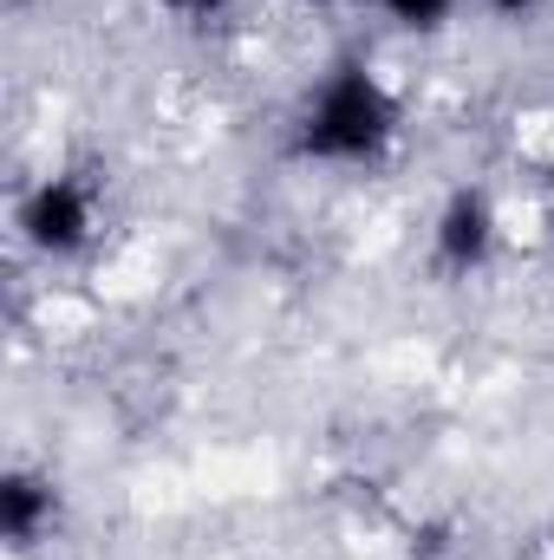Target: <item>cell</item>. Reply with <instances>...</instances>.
Here are the masks:
<instances>
[{"label":"cell","mask_w":554,"mask_h":560,"mask_svg":"<svg viewBox=\"0 0 554 560\" xmlns=\"http://www.w3.org/2000/svg\"><path fill=\"white\" fill-rule=\"evenodd\" d=\"M13 229L39 261H79L99 242V183L85 170L39 176L13 209Z\"/></svg>","instance_id":"2"},{"label":"cell","mask_w":554,"mask_h":560,"mask_svg":"<svg viewBox=\"0 0 554 560\" xmlns=\"http://www.w3.org/2000/svg\"><path fill=\"white\" fill-rule=\"evenodd\" d=\"M379 13H385L399 33H443V26L463 13V0H379Z\"/></svg>","instance_id":"5"},{"label":"cell","mask_w":554,"mask_h":560,"mask_svg":"<svg viewBox=\"0 0 554 560\" xmlns=\"http://www.w3.org/2000/svg\"><path fill=\"white\" fill-rule=\"evenodd\" d=\"M483 7H489L496 20H535V13H542L549 0H483Z\"/></svg>","instance_id":"7"},{"label":"cell","mask_w":554,"mask_h":560,"mask_svg":"<svg viewBox=\"0 0 554 560\" xmlns=\"http://www.w3.org/2000/svg\"><path fill=\"white\" fill-rule=\"evenodd\" d=\"M7 7H33V0H7Z\"/></svg>","instance_id":"10"},{"label":"cell","mask_w":554,"mask_h":560,"mask_svg":"<svg viewBox=\"0 0 554 560\" xmlns=\"http://www.w3.org/2000/svg\"><path fill=\"white\" fill-rule=\"evenodd\" d=\"M496 242H503V215H496V196L476 189V183L450 189L443 209L430 215V261L457 280L483 275L496 261Z\"/></svg>","instance_id":"3"},{"label":"cell","mask_w":554,"mask_h":560,"mask_svg":"<svg viewBox=\"0 0 554 560\" xmlns=\"http://www.w3.org/2000/svg\"><path fill=\"white\" fill-rule=\"evenodd\" d=\"M53 528H59V482H53L46 469L13 463V469L0 476V541H7L13 555H33Z\"/></svg>","instance_id":"4"},{"label":"cell","mask_w":554,"mask_h":560,"mask_svg":"<svg viewBox=\"0 0 554 560\" xmlns=\"http://www.w3.org/2000/svg\"><path fill=\"white\" fill-rule=\"evenodd\" d=\"M399 143V98L366 59H339L313 79L293 118V156L320 170H379Z\"/></svg>","instance_id":"1"},{"label":"cell","mask_w":554,"mask_h":560,"mask_svg":"<svg viewBox=\"0 0 554 560\" xmlns=\"http://www.w3.org/2000/svg\"><path fill=\"white\" fill-rule=\"evenodd\" d=\"M170 20H183V26H209V20H222L235 0H157Z\"/></svg>","instance_id":"6"},{"label":"cell","mask_w":554,"mask_h":560,"mask_svg":"<svg viewBox=\"0 0 554 560\" xmlns=\"http://www.w3.org/2000/svg\"><path fill=\"white\" fill-rule=\"evenodd\" d=\"M300 7H339V0H300Z\"/></svg>","instance_id":"8"},{"label":"cell","mask_w":554,"mask_h":560,"mask_svg":"<svg viewBox=\"0 0 554 560\" xmlns=\"http://www.w3.org/2000/svg\"><path fill=\"white\" fill-rule=\"evenodd\" d=\"M549 215H554V176H549Z\"/></svg>","instance_id":"9"}]
</instances>
